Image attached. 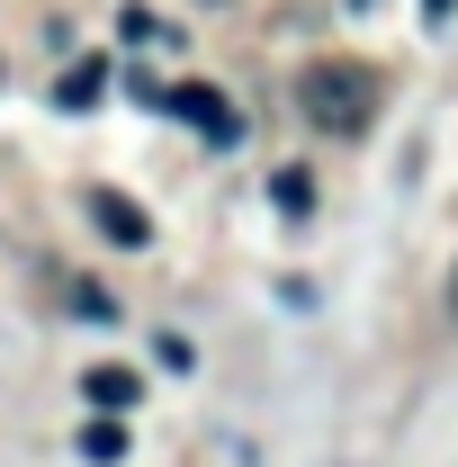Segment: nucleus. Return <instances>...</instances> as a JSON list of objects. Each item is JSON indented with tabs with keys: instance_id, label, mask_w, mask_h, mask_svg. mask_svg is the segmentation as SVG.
Returning <instances> with one entry per match:
<instances>
[{
	"instance_id": "obj_7",
	"label": "nucleus",
	"mask_w": 458,
	"mask_h": 467,
	"mask_svg": "<svg viewBox=\"0 0 458 467\" xmlns=\"http://www.w3.org/2000/svg\"><path fill=\"white\" fill-rule=\"evenodd\" d=\"M279 207H287V216H306V207H315V180H306V171H279Z\"/></svg>"
},
{
	"instance_id": "obj_8",
	"label": "nucleus",
	"mask_w": 458,
	"mask_h": 467,
	"mask_svg": "<svg viewBox=\"0 0 458 467\" xmlns=\"http://www.w3.org/2000/svg\"><path fill=\"white\" fill-rule=\"evenodd\" d=\"M458 18V0H422V27H450Z\"/></svg>"
},
{
	"instance_id": "obj_2",
	"label": "nucleus",
	"mask_w": 458,
	"mask_h": 467,
	"mask_svg": "<svg viewBox=\"0 0 458 467\" xmlns=\"http://www.w3.org/2000/svg\"><path fill=\"white\" fill-rule=\"evenodd\" d=\"M153 109H172V117H189V126H198V135H207V144H234V135H243V117L225 109V90H207V81H180V90H162V99H153Z\"/></svg>"
},
{
	"instance_id": "obj_4",
	"label": "nucleus",
	"mask_w": 458,
	"mask_h": 467,
	"mask_svg": "<svg viewBox=\"0 0 458 467\" xmlns=\"http://www.w3.org/2000/svg\"><path fill=\"white\" fill-rule=\"evenodd\" d=\"M81 396L109 405V413H126L135 396H144V378H135V368H81Z\"/></svg>"
},
{
	"instance_id": "obj_10",
	"label": "nucleus",
	"mask_w": 458,
	"mask_h": 467,
	"mask_svg": "<svg viewBox=\"0 0 458 467\" xmlns=\"http://www.w3.org/2000/svg\"><path fill=\"white\" fill-rule=\"evenodd\" d=\"M350 9H369V0H350Z\"/></svg>"
},
{
	"instance_id": "obj_3",
	"label": "nucleus",
	"mask_w": 458,
	"mask_h": 467,
	"mask_svg": "<svg viewBox=\"0 0 458 467\" xmlns=\"http://www.w3.org/2000/svg\"><path fill=\"white\" fill-rule=\"evenodd\" d=\"M90 216H99V234H109L117 252H144V243H153V216H144L135 198H117V189H99V198H90Z\"/></svg>"
},
{
	"instance_id": "obj_1",
	"label": "nucleus",
	"mask_w": 458,
	"mask_h": 467,
	"mask_svg": "<svg viewBox=\"0 0 458 467\" xmlns=\"http://www.w3.org/2000/svg\"><path fill=\"white\" fill-rule=\"evenodd\" d=\"M297 109L315 117L324 135H359L369 109H378V72L369 63H306L297 72Z\"/></svg>"
},
{
	"instance_id": "obj_6",
	"label": "nucleus",
	"mask_w": 458,
	"mask_h": 467,
	"mask_svg": "<svg viewBox=\"0 0 458 467\" xmlns=\"http://www.w3.org/2000/svg\"><path fill=\"white\" fill-rule=\"evenodd\" d=\"M81 459L117 467V459H126V431H117V422H90V431H81Z\"/></svg>"
},
{
	"instance_id": "obj_9",
	"label": "nucleus",
	"mask_w": 458,
	"mask_h": 467,
	"mask_svg": "<svg viewBox=\"0 0 458 467\" xmlns=\"http://www.w3.org/2000/svg\"><path fill=\"white\" fill-rule=\"evenodd\" d=\"M450 306H458V279H450Z\"/></svg>"
},
{
	"instance_id": "obj_5",
	"label": "nucleus",
	"mask_w": 458,
	"mask_h": 467,
	"mask_svg": "<svg viewBox=\"0 0 458 467\" xmlns=\"http://www.w3.org/2000/svg\"><path fill=\"white\" fill-rule=\"evenodd\" d=\"M99 90H109V55H90V63H72V72H63V90H55V109H90V99H99Z\"/></svg>"
}]
</instances>
